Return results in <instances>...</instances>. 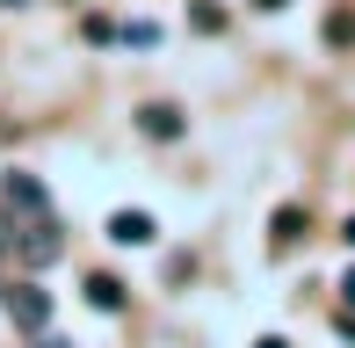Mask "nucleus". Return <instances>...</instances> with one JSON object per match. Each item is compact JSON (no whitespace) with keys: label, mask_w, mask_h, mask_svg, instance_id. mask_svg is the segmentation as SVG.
Segmentation results:
<instances>
[{"label":"nucleus","mask_w":355,"mask_h":348,"mask_svg":"<svg viewBox=\"0 0 355 348\" xmlns=\"http://www.w3.org/2000/svg\"><path fill=\"white\" fill-rule=\"evenodd\" d=\"M87 297H94L102 312H116V305H123V283H116V276H87Z\"/></svg>","instance_id":"obj_6"},{"label":"nucleus","mask_w":355,"mask_h":348,"mask_svg":"<svg viewBox=\"0 0 355 348\" xmlns=\"http://www.w3.org/2000/svg\"><path fill=\"white\" fill-rule=\"evenodd\" d=\"M138 123H145V138H182V116H174L167 102H153V109H138Z\"/></svg>","instance_id":"obj_5"},{"label":"nucleus","mask_w":355,"mask_h":348,"mask_svg":"<svg viewBox=\"0 0 355 348\" xmlns=\"http://www.w3.org/2000/svg\"><path fill=\"white\" fill-rule=\"evenodd\" d=\"M254 348H290V341H276V334H268V341H254Z\"/></svg>","instance_id":"obj_13"},{"label":"nucleus","mask_w":355,"mask_h":348,"mask_svg":"<svg viewBox=\"0 0 355 348\" xmlns=\"http://www.w3.org/2000/svg\"><path fill=\"white\" fill-rule=\"evenodd\" d=\"M341 240H348V247H355V218H348V225H341Z\"/></svg>","instance_id":"obj_12"},{"label":"nucleus","mask_w":355,"mask_h":348,"mask_svg":"<svg viewBox=\"0 0 355 348\" xmlns=\"http://www.w3.org/2000/svg\"><path fill=\"white\" fill-rule=\"evenodd\" d=\"M341 297H348V305H355V268H348V276H341Z\"/></svg>","instance_id":"obj_11"},{"label":"nucleus","mask_w":355,"mask_h":348,"mask_svg":"<svg viewBox=\"0 0 355 348\" xmlns=\"http://www.w3.org/2000/svg\"><path fill=\"white\" fill-rule=\"evenodd\" d=\"M109 240L145 247V240H153V218H145V211H116V218H109Z\"/></svg>","instance_id":"obj_3"},{"label":"nucleus","mask_w":355,"mask_h":348,"mask_svg":"<svg viewBox=\"0 0 355 348\" xmlns=\"http://www.w3.org/2000/svg\"><path fill=\"white\" fill-rule=\"evenodd\" d=\"M8 312H15V327H22V334H44V327H51V297L29 290V283H15V290H8Z\"/></svg>","instance_id":"obj_1"},{"label":"nucleus","mask_w":355,"mask_h":348,"mask_svg":"<svg viewBox=\"0 0 355 348\" xmlns=\"http://www.w3.org/2000/svg\"><path fill=\"white\" fill-rule=\"evenodd\" d=\"M196 29H225V8H211V0H196V15H189Z\"/></svg>","instance_id":"obj_9"},{"label":"nucleus","mask_w":355,"mask_h":348,"mask_svg":"<svg viewBox=\"0 0 355 348\" xmlns=\"http://www.w3.org/2000/svg\"><path fill=\"white\" fill-rule=\"evenodd\" d=\"M8 254H15V225L0 218V261H8Z\"/></svg>","instance_id":"obj_10"},{"label":"nucleus","mask_w":355,"mask_h":348,"mask_svg":"<svg viewBox=\"0 0 355 348\" xmlns=\"http://www.w3.org/2000/svg\"><path fill=\"white\" fill-rule=\"evenodd\" d=\"M254 8H283V0H254Z\"/></svg>","instance_id":"obj_14"},{"label":"nucleus","mask_w":355,"mask_h":348,"mask_svg":"<svg viewBox=\"0 0 355 348\" xmlns=\"http://www.w3.org/2000/svg\"><path fill=\"white\" fill-rule=\"evenodd\" d=\"M327 44H341V51L355 44V8H334L327 15Z\"/></svg>","instance_id":"obj_7"},{"label":"nucleus","mask_w":355,"mask_h":348,"mask_svg":"<svg viewBox=\"0 0 355 348\" xmlns=\"http://www.w3.org/2000/svg\"><path fill=\"white\" fill-rule=\"evenodd\" d=\"M8 203L15 211H44V182L37 174H8Z\"/></svg>","instance_id":"obj_4"},{"label":"nucleus","mask_w":355,"mask_h":348,"mask_svg":"<svg viewBox=\"0 0 355 348\" xmlns=\"http://www.w3.org/2000/svg\"><path fill=\"white\" fill-rule=\"evenodd\" d=\"M297 225H304V211H276V247L297 240Z\"/></svg>","instance_id":"obj_8"},{"label":"nucleus","mask_w":355,"mask_h":348,"mask_svg":"<svg viewBox=\"0 0 355 348\" xmlns=\"http://www.w3.org/2000/svg\"><path fill=\"white\" fill-rule=\"evenodd\" d=\"M15 254H22L29 268H51V261H58V232L44 225V211H37V225H29V232H15Z\"/></svg>","instance_id":"obj_2"}]
</instances>
